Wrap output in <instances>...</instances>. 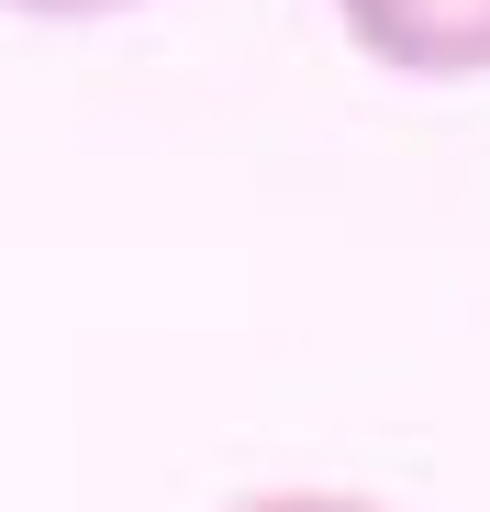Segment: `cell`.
<instances>
[{
    "instance_id": "obj_1",
    "label": "cell",
    "mask_w": 490,
    "mask_h": 512,
    "mask_svg": "<svg viewBox=\"0 0 490 512\" xmlns=\"http://www.w3.org/2000/svg\"><path fill=\"white\" fill-rule=\"evenodd\" d=\"M335 23L390 78H490V0H335Z\"/></svg>"
},
{
    "instance_id": "obj_2",
    "label": "cell",
    "mask_w": 490,
    "mask_h": 512,
    "mask_svg": "<svg viewBox=\"0 0 490 512\" xmlns=\"http://www.w3.org/2000/svg\"><path fill=\"white\" fill-rule=\"evenodd\" d=\"M234 512H390V501H368V490H257Z\"/></svg>"
},
{
    "instance_id": "obj_3",
    "label": "cell",
    "mask_w": 490,
    "mask_h": 512,
    "mask_svg": "<svg viewBox=\"0 0 490 512\" xmlns=\"http://www.w3.org/2000/svg\"><path fill=\"white\" fill-rule=\"evenodd\" d=\"M0 12H34V23H101V12H134V0H0Z\"/></svg>"
}]
</instances>
